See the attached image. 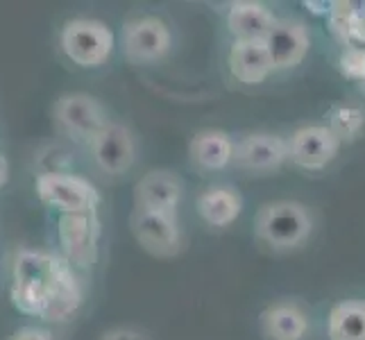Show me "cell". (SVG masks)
Wrapping results in <instances>:
<instances>
[{
	"mask_svg": "<svg viewBox=\"0 0 365 340\" xmlns=\"http://www.w3.org/2000/svg\"><path fill=\"white\" fill-rule=\"evenodd\" d=\"M57 259L59 254H48V252L34 249H21L14 257L9 297L11 304L25 316L43 318L50 293H53Z\"/></svg>",
	"mask_w": 365,
	"mask_h": 340,
	"instance_id": "cell-1",
	"label": "cell"
},
{
	"mask_svg": "<svg viewBox=\"0 0 365 340\" xmlns=\"http://www.w3.org/2000/svg\"><path fill=\"white\" fill-rule=\"evenodd\" d=\"M255 232L259 241L272 249H295L313 232V218L304 205L293 200L263 205L255 218Z\"/></svg>",
	"mask_w": 365,
	"mask_h": 340,
	"instance_id": "cell-2",
	"label": "cell"
},
{
	"mask_svg": "<svg viewBox=\"0 0 365 340\" xmlns=\"http://www.w3.org/2000/svg\"><path fill=\"white\" fill-rule=\"evenodd\" d=\"M64 55L80 68H98L114 53L116 36L98 19H71L59 34Z\"/></svg>",
	"mask_w": 365,
	"mask_h": 340,
	"instance_id": "cell-3",
	"label": "cell"
},
{
	"mask_svg": "<svg viewBox=\"0 0 365 340\" xmlns=\"http://www.w3.org/2000/svg\"><path fill=\"white\" fill-rule=\"evenodd\" d=\"M123 57L134 66H150L166 59L173 48L168 23L157 14H134L120 32Z\"/></svg>",
	"mask_w": 365,
	"mask_h": 340,
	"instance_id": "cell-4",
	"label": "cell"
},
{
	"mask_svg": "<svg viewBox=\"0 0 365 340\" xmlns=\"http://www.w3.org/2000/svg\"><path fill=\"white\" fill-rule=\"evenodd\" d=\"M39 200L61 213H93L100 205L98 188L75 172H41L34 182Z\"/></svg>",
	"mask_w": 365,
	"mask_h": 340,
	"instance_id": "cell-5",
	"label": "cell"
},
{
	"mask_svg": "<svg viewBox=\"0 0 365 340\" xmlns=\"http://www.w3.org/2000/svg\"><path fill=\"white\" fill-rule=\"evenodd\" d=\"M59 130L78 143H91L111 123L105 105L89 93H66L55 103Z\"/></svg>",
	"mask_w": 365,
	"mask_h": 340,
	"instance_id": "cell-6",
	"label": "cell"
},
{
	"mask_svg": "<svg viewBox=\"0 0 365 340\" xmlns=\"http://www.w3.org/2000/svg\"><path fill=\"white\" fill-rule=\"evenodd\" d=\"M100 220L93 213H61L57 218V241L64 257L73 268L89 270L98 259Z\"/></svg>",
	"mask_w": 365,
	"mask_h": 340,
	"instance_id": "cell-7",
	"label": "cell"
},
{
	"mask_svg": "<svg viewBox=\"0 0 365 340\" xmlns=\"http://www.w3.org/2000/svg\"><path fill=\"white\" fill-rule=\"evenodd\" d=\"M132 234L145 252L159 259L178 257L184 247V232L178 213L163 211H132L130 216Z\"/></svg>",
	"mask_w": 365,
	"mask_h": 340,
	"instance_id": "cell-8",
	"label": "cell"
},
{
	"mask_svg": "<svg viewBox=\"0 0 365 340\" xmlns=\"http://www.w3.org/2000/svg\"><path fill=\"white\" fill-rule=\"evenodd\" d=\"M89 145H91V159L98 166V170L109 175V177H120V175L134 168L136 141L132 130L125 128V125L109 123Z\"/></svg>",
	"mask_w": 365,
	"mask_h": 340,
	"instance_id": "cell-9",
	"label": "cell"
},
{
	"mask_svg": "<svg viewBox=\"0 0 365 340\" xmlns=\"http://www.w3.org/2000/svg\"><path fill=\"white\" fill-rule=\"evenodd\" d=\"M288 161L304 170H322L341 153V141L329 132L327 125L299 128L291 138H286Z\"/></svg>",
	"mask_w": 365,
	"mask_h": 340,
	"instance_id": "cell-10",
	"label": "cell"
},
{
	"mask_svg": "<svg viewBox=\"0 0 365 340\" xmlns=\"http://www.w3.org/2000/svg\"><path fill=\"white\" fill-rule=\"evenodd\" d=\"M266 46L272 59L274 71H291L304 61L311 34L309 28L297 19H277L270 34L266 36Z\"/></svg>",
	"mask_w": 365,
	"mask_h": 340,
	"instance_id": "cell-11",
	"label": "cell"
},
{
	"mask_svg": "<svg viewBox=\"0 0 365 340\" xmlns=\"http://www.w3.org/2000/svg\"><path fill=\"white\" fill-rule=\"evenodd\" d=\"M184 197V184L173 170H150L134 186L136 211L178 213Z\"/></svg>",
	"mask_w": 365,
	"mask_h": 340,
	"instance_id": "cell-12",
	"label": "cell"
},
{
	"mask_svg": "<svg viewBox=\"0 0 365 340\" xmlns=\"http://www.w3.org/2000/svg\"><path fill=\"white\" fill-rule=\"evenodd\" d=\"M284 161H288V145L284 136L277 134H247L238 143H234V159L238 168L250 172H268L277 170Z\"/></svg>",
	"mask_w": 365,
	"mask_h": 340,
	"instance_id": "cell-13",
	"label": "cell"
},
{
	"mask_svg": "<svg viewBox=\"0 0 365 340\" xmlns=\"http://www.w3.org/2000/svg\"><path fill=\"white\" fill-rule=\"evenodd\" d=\"M82 284L75 274V268L59 254L57 268H55V279H53V293H50L48 309L43 313V320L50 322H64L73 318L78 309L82 306Z\"/></svg>",
	"mask_w": 365,
	"mask_h": 340,
	"instance_id": "cell-14",
	"label": "cell"
},
{
	"mask_svg": "<svg viewBox=\"0 0 365 340\" xmlns=\"http://www.w3.org/2000/svg\"><path fill=\"white\" fill-rule=\"evenodd\" d=\"M227 64L234 78L247 86L266 82L268 75L274 71L266 41H234Z\"/></svg>",
	"mask_w": 365,
	"mask_h": 340,
	"instance_id": "cell-15",
	"label": "cell"
},
{
	"mask_svg": "<svg viewBox=\"0 0 365 340\" xmlns=\"http://www.w3.org/2000/svg\"><path fill=\"white\" fill-rule=\"evenodd\" d=\"M277 16L272 11L252 0L234 3L227 11V30L234 36V41H266Z\"/></svg>",
	"mask_w": 365,
	"mask_h": 340,
	"instance_id": "cell-16",
	"label": "cell"
},
{
	"mask_svg": "<svg viewBox=\"0 0 365 340\" xmlns=\"http://www.w3.org/2000/svg\"><path fill=\"white\" fill-rule=\"evenodd\" d=\"M188 159L195 168L216 172L227 168L234 159V141L222 130H205L197 132L188 143Z\"/></svg>",
	"mask_w": 365,
	"mask_h": 340,
	"instance_id": "cell-17",
	"label": "cell"
},
{
	"mask_svg": "<svg viewBox=\"0 0 365 340\" xmlns=\"http://www.w3.org/2000/svg\"><path fill=\"white\" fill-rule=\"evenodd\" d=\"M261 329L268 340H304L309 316L295 302H277L261 313Z\"/></svg>",
	"mask_w": 365,
	"mask_h": 340,
	"instance_id": "cell-18",
	"label": "cell"
},
{
	"mask_svg": "<svg viewBox=\"0 0 365 340\" xmlns=\"http://www.w3.org/2000/svg\"><path fill=\"white\" fill-rule=\"evenodd\" d=\"M197 216L209 227H230L243 211V197L232 186H209L197 195Z\"/></svg>",
	"mask_w": 365,
	"mask_h": 340,
	"instance_id": "cell-19",
	"label": "cell"
},
{
	"mask_svg": "<svg viewBox=\"0 0 365 340\" xmlns=\"http://www.w3.org/2000/svg\"><path fill=\"white\" fill-rule=\"evenodd\" d=\"M329 340H365V299H345L329 311Z\"/></svg>",
	"mask_w": 365,
	"mask_h": 340,
	"instance_id": "cell-20",
	"label": "cell"
},
{
	"mask_svg": "<svg viewBox=\"0 0 365 340\" xmlns=\"http://www.w3.org/2000/svg\"><path fill=\"white\" fill-rule=\"evenodd\" d=\"M327 128L343 143H354L365 130V109L351 103L334 105L327 113Z\"/></svg>",
	"mask_w": 365,
	"mask_h": 340,
	"instance_id": "cell-21",
	"label": "cell"
},
{
	"mask_svg": "<svg viewBox=\"0 0 365 340\" xmlns=\"http://www.w3.org/2000/svg\"><path fill=\"white\" fill-rule=\"evenodd\" d=\"M359 16H361V9L356 3H349V0H336V3H329V11H327L329 32L343 46L354 43V30H356Z\"/></svg>",
	"mask_w": 365,
	"mask_h": 340,
	"instance_id": "cell-22",
	"label": "cell"
},
{
	"mask_svg": "<svg viewBox=\"0 0 365 340\" xmlns=\"http://www.w3.org/2000/svg\"><path fill=\"white\" fill-rule=\"evenodd\" d=\"M338 68L351 82H365V46L349 43L343 48L341 57H338Z\"/></svg>",
	"mask_w": 365,
	"mask_h": 340,
	"instance_id": "cell-23",
	"label": "cell"
},
{
	"mask_svg": "<svg viewBox=\"0 0 365 340\" xmlns=\"http://www.w3.org/2000/svg\"><path fill=\"white\" fill-rule=\"evenodd\" d=\"M100 340H150L143 331L132 329V326H116V329L107 331Z\"/></svg>",
	"mask_w": 365,
	"mask_h": 340,
	"instance_id": "cell-24",
	"label": "cell"
},
{
	"mask_svg": "<svg viewBox=\"0 0 365 340\" xmlns=\"http://www.w3.org/2000/svg\"><path fill=\"white\" fill-rule=\"evenodd\" d=\"M11 340H53L48 329L41 326H21V329L11 336Z\"/></svg>",
	"mask_w": 365,
	"mask_h": 340,
	"instance_id": "cell-25",
	"label": "cell"
},
{
	"mask_svg": "<svg viewBox=\"0 0 365 340\" xmlns=\"http://www.w3.org/2000/svg\"><path fill=\"white\" fill-rule=\"evenodd\" d=\"M7 177H9V166H7V159L0 155V188L7 184Z\"/></svg>",
	"mask_w": 365,
	"mask_h": 340,
	"instance_id": "cell-26",
	"label": "cell"
},
{
	"mask_svg": "<svg viewBox=\"0 0 365 340\" xmlns=\"http://www.w3.org/2000/svg\"><path fill=\"white\" fill-rule=\"evenodd\" d=\"M363 11H365V9H363Z\"/></svg>",
	"mask_w": 365,
	"mask_h": 340,
	"instance_id": "cell-27",
	"label": "cell"
}]
</instances>
